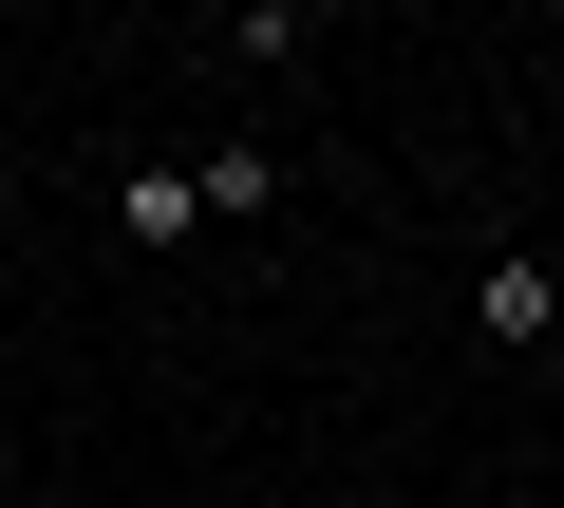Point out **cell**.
Returning a JSON list of instances; mask_svg holds the SVG:
<instances>
[{
  "label": "cell",
  "instance_id": "6da1fadb",
  "mask_svg": "<svg viewBox=\"0 0 564 508\" xmlns=\"http://www.w3.org/2000/svg\"><path fill=\"white\" fill-rule=\"evenodd\" d=\"M470 321H489V358H545L564 339V264H545V245H489V264H470Z\"/></svg>",
  "mask_w": 564,
  "mask_h": 508
},
{
  "label": "cell",
  "instance_id": "7a4b0ae2",
  "mask_svg": "<svg viewBox=\"0 0 564 508\" xmlns=\"http://www.w3.org/2000/svg\"><path fill=\"white\" fill-rule=\"evenodd\" d=\"M207 226V170H113V245H188Z\"/></svg>",
  "mask_w": 564,
  "mask_h": 508
},
{
  "label": "cell",
  "instance_id": "3957f363",
  "mask_svg": "<svg viewBox=\"0 0 564 508\" xmlns=\"http://www.w3.org/2000/svg\"><path fill=\"white\" fill-rule=\"evenodd\" d=\"M263 207H282V170H263V132H226L207 151V226H263Z\"/></svg>",
  "mask_w": 564,
  "mask_h": 508
},
{
  "label": "cell",
  "instance_id": "277c9868",
  "mask_svg": "<svg viewBox=\"0 0 564 508\" xmlns=\"http://www.w3.org/2000/svg\"><path fill=\"white\" fill-rule=\"evenodd\" d=\"M263 508H321V489H263Z\"/></svg>",
  "mask_w": 564,
  "mask_h": 508
},
{
  "label": "cell",
  "instance_id": "5b68a950",
  "mask_svg": "<svg viewBox=\"0 0 564 508\" xmlns=\"http://www.w3.org/2000/svg\"><path fill=\"white\" fill-rule=\"evenodd\" d=\"M545 377H564V358H545Z\"/></svg>",
  "mask_w": 564,
  "mask_h": 508
}]
</instances>
